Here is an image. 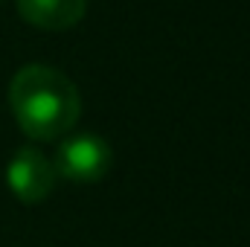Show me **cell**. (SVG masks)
Masks as SVG:
<instances>
[{"label": "cell", "mask_w": 250, "mask_h": 247, "mask_svg": "<svg viewBox=\"0 0 250 247\" xmlns=\"http://www.w3.org/2000/svg\"><path fill=\"white\" fill-rule=\"evenodd\" d=\"M9 105L23 134L41 143L67 134L82 114V99L73 82L62 70L44 64L18 70L9 84Z\"/></svg>", "instance_id": "cell-1"}, {"label": "cell", "mask_w": 250, "mask_h": 247, "mask_svg": "<svg viewBox=\"0 0 250 247\" xmlns=\"http://www.w3.org/2000/svg\"><path fill=\"white\" fill-rule=\"evenodd\" d=\"M56 175L76 184H96L111 169V145L93 134H79L62 143L56 154Z\"/></svg>", "instance_id": "cell-2"}, {"label": "cell", "mask_w": 250, "mask_h": 247, "mask_svg": "<svg viewBox=\"0 0 250 247\" xmlns=\"http://www.w3.org/2000/svg\"><path fill=\"white\" fill-rule=\"evenodd\" d=\"M6 184L23 204H41L56 186V166L35 148H21L6 166Z\"/></svg>", "instance_id": "cell-3"}, {"label": "cell", "mask_w": 250, "mask_h": 247, "mask_svg": "<svg viewBox=\"0 0 250 247\" xmlns=\"http://www.w3.org/2000/svg\"><path fill=\"white\" fill-rule=\"evenodd\" d=\"M18 12L26 23L38 29L62 32L84 18L87 0H18Z\"/></svg>", "instance_id": "cell-4"}]
</instances>
